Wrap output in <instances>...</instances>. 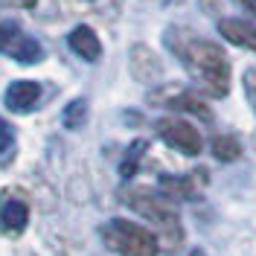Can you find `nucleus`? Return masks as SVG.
Segmentation results:
<instances>
[{
    "mask_svg": "<svg viewBox=\"0 0 256 256\" xmlns=\"http://www.w3.org/2000/svg\"><path fill=\"white\" fill-rule=\"evenodd\" d=\"M172 50L180 56L184 67L207 94L227 96V90H230V62H227V56L222 52L218 44L204 41V38H190L184 44L172 41Z\"/></svg>",
    "mask_w": 256,
    "mask_h": 256,
    "instance_id": "obj_1",
    "label": "nucleus"
},
{
    "mask_svg": "<svg viewBox=\"0 0 256 256\" xmlns=\"http://www.w3.org/2000/svg\"><path fill=\"white\" fill-rule=\"evenodd\" d=\"M122 201H126L134 212H140L146 222L154 224L163 239L169 236V244H166V248H178V244H180L184 230H180V218H178V210H175V204L169 201V195L154 192V190H148V186H137V190L122 192ZM160 236H158V242H160Z\"/></svg>",
    "mask_w": 256,
    "mask_h": 256,
    "instance_id": "obj_2",
    "label": "nucleus"
},
{
    "mask_svg": "<svg viewBox=\"0 0 256 256\" xmlns=\"http://www.w3.org/2000/svg\"><path fill=\"white\" fill-rule=\"evenodd\" d=\"M102 242L120 256H158L160 250L158 233L128 218H111L102 227Z\"/></svg>",
    "mask_w": 256,
    "mask_h": 256,
    "instance_id": "obj_3",
    "label": "nucleus"
},
{
    "mask_svg": "<svg viewBox=\"0 0 256 256\" xmlns=\"http://www.w3.org/2000/svg\"><path fill=\"white\" fill-rule=\"evenodd\" d=\"M154 128H158L160 140L166 146H172V148H178L180 154L195 158V154H201V148H204L201 134H198L186 120H180V116H163V120H158Z\"/></svg>",
    "mask_w": 256,
    "mask_h": 256,
    "instance_id": "obj_4",
    "label": "nucleus"
},
{
    "mask_svg": "<svg viewBox=\"0 0 256 256\" xmlns=\"http://www.w3.org/2000/svg\"><path fill=\"white\" fill-rule=\"evenodd\" d=\"M38 99H41V84L38 82H12L6 88V96H3L6 108L9 111H18V114L32 111L38 105Z\"/></svg>",
    "mask_w": 256,
    "mask_h": 256,
    "instance_id": "obj_5",
    "label": "nucleus"
},
{
    "mask_svg": "<svg viewBox=\"0 0 256 256\" xmlns=\"http://www.w3.org/2000/svg\"><path fill=\"white\" fill-rule=\"evenodd\" d=\"M218 32H222L227 41L239 44V47H248L256 52V26L250 20H242V18H224L218 24Z\"/></svg>",
    "mask_w": 256,
    "mask_h": 256,
    "instance_id": "obj_6",
    "label": "nucleus"
},
{
    "mask_svg": "<svg viewBox=\"0 0 256 256\" xmlns=\"http://www.w3.org/2000/svg\"><path fill=\"white\" fill-rule=\"evenodd\" d=\"M67 44L70 50L82 56L84 62H96L99 56H102V44H99V38H96V32L90 26H76V30L70 32V38H67Z\"/></svg>",
    "mask_w": 256,
    "mask_h": 256,
    "instance_id": "obj_7",
    "label": "nucleus"
},
{
    "mask_svg": "<svg viewBox=\"0 0 256 256\" xmlns=\"http://www.w3.org/2000/svg\"><path fill=\"white\" fill-rule=\"evenodd\" d=\"M26 222H30V207L24 201H18V198L3 201V207H0V230L3 233L15 236V233H20L26 227Z\"/></svg>",
    "mask_w": 256,
    "mask_h": 256,
    "instance_id": "obj_8",
    "label": "nucleus"
},
{
    "mask_svg": "<svg viewBox=\"0 0 256 256\" xmlns=\"http://www.w3.org/2000/svg\"><path fill=\"white\" fill-rule=\"evenodd\" d=\"M201 186H204V175L198 178H190V175H166L160 178V192L163 195H172V198H195L198 192H201Z\"/></svg>",
    "mask_w": 256,
    "mask_h": 256,
    "instance_id": "obj_9",
    "label": "nucleus"
},
{
    "mask_svg": "<svg viewBox=\"0 0 256 256\" xmlns=\"http://www.w3.org/2000/svg\"><path fill=\"white\" fill-rule=\"evenodd\" d=\"M6 56L9 58H15L18 64H35V62H41L44 58V50H41V44L35 41V38H30V35H18L15 38V44L6 50Z\"/></svg>",
    "mask_w": 256,
    "mask_h": 256,
    "instance_id": "obj_10",
    "label": "nucleus"
},
{
    "mask_svg": "<svg viewBox=\"0 0 256 256\" xmlns=\"http://www.w3.org/2000/svg\"><path fill=\"white\" fill-rule=\"evenodd\" d=\"M210 148H212V158L222 160V163H233V160L242 154V143L233 134H218V137H212Z\"/></svg>",
    "mask_w": 256,
    "mask_h": 256,
    "instance_id": "obj_11",
    "label": "nucleus"
},
{
    "mask_svg": "<svg viewBox=\"0 0 256 256\" xmlns=\"http://www.w3.org/2000/svg\"><path fill=\"white\" fill-rule=\"evenodd\" d=\"M169 108H172V111L192 114V116H198V120H204V122H210V120H212V114H210L207 105H204L201 99L190 96V94H180V96H175V99H169Z\"/></svg>",
    "mask_w": 256,
    "mask_h": 256,
    "instance_id": "obj_12",
    "label": "nucleus"
},
{
    "mask_svg": "<svg viewBox=\"0 0 256 256\" xmlns=\"http://www.w3.org/2000/svg\"><path fill=\"white\" fill-rule=\"evenodd\" d=\"M84 120H88V102H84V99H73L62 114L64 128H79Z\"/></svg>",
    "mask_w": 256,
    "mask_h": 256,
    "instance_id": "obj_13",
    "label": "nucleus"
},
{
    "mask_svg": "<svg viewBox=\"0 0 256 256\" xmlns=\"http://www.w3.org/2000/svg\"><path fill=\"white\" fill-rule=\"evenodd\" d=\"M143 152H146V140H137V143H134V146L126 152V160L120 163V175H122V178H131V175H134V172H137V166H140Z\"/></svg>",
    "mask_w": 256,
    "mask_h": 256,
    "instance_id": "obj_14",
    "label": "nucleus"
},
{
    "mask_svg": "<svg viewBox=\"0 0 256 256\" xmlns=\"http://www.w3.org/2000/svg\"><path fill=\"white\" fill-rule=\"evenodd\" d=\"M18 35H20V26H18V24H12V20L0 24V52H6V50L15 44Z\"/></svg>",
    "mask_w": 256,
    "mask_h": 256,
    "instance_id": "obj_15",
    "label": "nucleus"
},
{
    "mask_svg": "<svg viewBox=\"0 0 256 256\" xmlns=\"http://www.w3.org/2000/svg\"><path fill=\"white\" fill-rule=\"evenodd\" d=\"M12 148H15V128L6 120H0V158H6Z\"/></svg>",
    "mask_w": 256,
    "mask_h": 256,
    "instance_id": "obj_16",
    "label": "nucleus"
},
{
    "mask_svg": "<svg viewBox=\"0 0 256 256\" xmlns=\"http://www.w3.org/2000/svg\"><path fill=\"white\" fill-rule=\"evenodd\" d=\"M244 94H248V99H250V105H254V111H256V67H250L244 73Z\"/></svg>",
    "mask_w": 256,
    "mask_h": 256,
    "instance_id": "obj_17",
    "label": "nucleus"
},
{
    "mask_svg": "<svg viewBox=\"0 0 256 256\" xmlns=\"http://www.w3.org/2000/svg\"><path fill=\"white\" fill-rule=\"evenodd\" d=\"M239 3L248 9V12H250V15H256V0H239Z\"/></svg>",
    "mask_w": 256,
    "mask_h": 256,
    "instance_id": "obj_18",
    "label": "nucleus"
},
{
    "mask_svg": "<svg viewBox=\"0 0 256 256\" xmlns=\"http://www.w3.org/2000/svg\"><path fill=\"white\" fill-rule=\"evenodd\" d=\"M190 256H207V254H204L201 248H195V250H190Z\"/></svg>",
    "mask_w": 256,
    "mask_h": 256,
    "instance_id": "obj_19",
    "label": "nucleus"
}]
</instances>
